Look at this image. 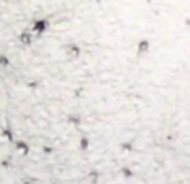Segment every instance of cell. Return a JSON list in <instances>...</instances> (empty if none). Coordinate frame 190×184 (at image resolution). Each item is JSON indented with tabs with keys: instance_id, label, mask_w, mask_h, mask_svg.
I'll return each instance as SVG.
<instances>
[{
	"instance_id": "6da1fadb",
	"label": "cell",
	"mask_w": 190,
	"mask_h": 184,
	"mask_svg": "<svg viewBox=\"0 0 190 184\" xmlns=\"http://www.w3.org/2000/svg\"><path fill=\"white\" fill-rule=\"evenodd\" d=\"M140 49H142V50H147V49H148V44H147V40H144V42H142Z\"/></svg>"
}]
</instances>
